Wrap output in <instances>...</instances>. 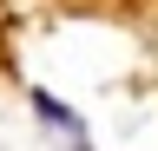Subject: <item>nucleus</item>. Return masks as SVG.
Wrapping results in <instances>:
<instances>
[{
	"label": "nucleus",
	"instance_id": "f257e3e1",
	"mask_svg": "<svg viewBox=\"0 0 158 151\" xmlns=\"http://www.w3.org/2000/svg\"><path fill=\"white\" fill-rule=\"evenodd\" d=\"M33 118H40V125H53V131H66L73 151H86V118H79L66 99H53L46 85H33Z\"/></svg>",
	"mask_w": 158,
	"mask_h": 151
}]
</instances>
